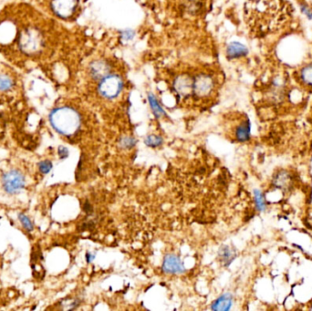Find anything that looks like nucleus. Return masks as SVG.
Returning a JSON list of instances; mask_svg holds the SVG:
<instances>
[{
    "instance_id": "obj_20",
    "label": "nucleus",
    "mask_w": 312,
    "mask_h": 311,
    "mask_svg": "<svg viewBox=\"0 0 312 311\" xmlns=\"http://www.w3.org/2000/svg\"><path fill=\"white\" fill-rule=\"evenodd\" d=\"M39 169L40 173H42L44 175H46L47 173H50L52 169V162L51 161H42L39 163Z\"/></svg>"
},
{
    "instance_id": "obj_5",
    "label": "nucleus",
    "mask_w": 312,
    "mask_h": 311,
    "mask_svg": "<svg viewBox=\"0 0 312 311\" xmlns=\"http://www.w3.org/2000/svg\"><path fill=\"white\" fill-rule=\"evenodd\" d=\"M293 79L300 89L312 93V62L299 67L293 73Z\"/></svg>"
},
{
    "instance_id": "obj_4",
    "label": "nucleus",
    "mask_w": 312,
    "mask_h": 311,
    "mask_svg": "<svg viewBox=\"0 0 312 311\" xmlns=\"http://www.w3.org/2000/svg\"><path fill=\"white\" fill-rule=\"evenodd\" d=\"M2 183L6 192L10 195H15L20 192L25 186V178L20 172L10 171L5 174L2 178Z\"/></svg>"
},
{
    "instance_id": "obj_6",
    "label": "nucleus",
    "mask_w": 312,
    "mask_h": 311,
    "mask_svg": "<svg viewBox=\"0 0 312 311\" xmlns=\"http://www.w3.org/2000/svg\"><path fill=\"white\" fill-rule=\"evenodd\" d=\"M214 89V80L207 74H199L193 82V93L198 97L209 95Z\"/></svg>"
},
{
    "instance_id": "obj_18",
    "label": "nucleus",
    "mask_w": 312,
    "mask_h": 311,
    "mask_svg": "<svg viewBox=\"0 0 312 311\" xmlns=\"http://www.w3.org/2000/svg\"><path fill=\"white\" fill-rule=\"evenodd\" d=\"M18 218H19V221L21 222L22 226H24V228L27 231L30 232V231L33 230V224H32V222L30 221V218H28L27 216H25L24 213H20L18 216Z\"/></svg>"
},
{
    "instance_id": "obj_3",
    "label": "nucleus",
    "mask_w": 312,
    "mask_h": 311,
    "mask_svg": "<svg viewBox=\"0 0 312 311\" xmlns=\"http://www.w3.org/2000/svg\"><path fill=\"white\" fill-rule=\"evenodd\" d=\"M123 86H124V81L120 76L109 74L100 81L99 92L104 98H116L123 90Z\"/></svg>"
},
{
    "instance_id": "obj_23",
    "label": "nucleus",
    "mask_w": 312,
    "mask_h": 311,
    "mask_svg": "<svg viewBox=\"0 0 312 311\" xmlns=\"http://www.w3.org/2000/svg\"><path fill=\"white\" fill-rule=\"evenodd\" d=\"M58 153H59V156H60V159H66L68 156V149L64 146H60Z\"/></svg>"
},
{
    "instance_id": "obj_16",
    "label": "nucleus",
    "mask_w": 312,
    "mask_h": 311,
    "mask_svg": "<svg viewBox=\"0 0 312 311\" xmlns=\"http://www.w3.org/2000/svg\"><path fill=\"white\" fill-rule=\"evenodd\" d=\"M148 101H149V104L150 106H151V109H152V111H154V115L156 116L157 118L165 114V112L163 111V108L160 105V103H158L157 99L154 97V95H153V94H149V95H148Z\"/></svg>"
},
{
    "instance_id": "obj_8",
    "label": "nucleus",
    "mask_w": 312,
    "mask_h": 311,
    "mask_svg": "<svg viewBox=\"0 0 312 311\" xmlns=\"http://www.w3.org/2000/svg\"><path fill=\"white\" fill-rule=\"evenodd\" d=\"M194 79L188 75H180L175 81V90L181 96H188L193 93Z\"/></svg>"
},
{
    "instance_id": "obj_7",
    "label": "nucleus",
    "mask_w": 312,
    "mask_h": 311,
    "mask_svg": "<svg viewBox=\"0 0 312 311\" xmlns=\"http://www.w3.org/2000/svg\"><path fill=\"white\" fill-rule=\"evenodd\" d=\"M163 270L167 274H183L185 268L178 256L169 254L163 259Z\"/></svg>"
},
{
    "instance_id": "obj_25",
    "label": "nucleus",
    "mask_w": 312,
    "mask_h": 311,
    "mask_svg": "<svg viewBox=\"0 0 312 311\" xmlns=\"http://www.w3.org/2000/svg\"><path fill=\"white\" fill-rule=\"evenodd\" d=\"M311 115H312V111H311Z\"/></svg>"
},
{
    "instance_id": "obj_17",
    "label": "nucleus",
    "mask_w": 312,
    "mask_h": 311,
    "mask_svg": "<svg viewBox=\"0 0 312 311\" xmlns=\"http://www.w3.org/2000/svg\"><path fill=\"white\" fill-rule=\"evenodd\" d=\"M163 138L158 135H154V134H151L146 137V140H145V143L149 147H158L160 145H163Z\"/></svg>"
},
{
    "instance_id": "obj_13",
    "label": "nucleus",
    "mask_w": 312,
    "mask_h": 311,
    "mask_svg": "<svg viewBox=\"0 0 312 311\" xmlns=\"http://www.w3.org/2000/svg\"><path fill=\"white\" fill-rule=\"evenodd\" d=\"M218 255H219V257H220V259L222 261L223 265L225 267H228L234 261L235 256H236L235 250L233 248H231L229 246H223V247H220V249L218 251Z\"/></svg>"
},
{
    "instance_id": "obj_14",
    "label": "nucleus",
    "mask_w": 312,
    "mask_h": 311,
    "mask_svg": "<svg viewBox=\"0 0 312 311\" xmlns=\"http://www.w3.org/2000/svg\"><path fill=\"white\" fill-rule=\"evenodd\" d=\"M274 185L276 187L281 188V189H287L291 183V175L286 172H280L279 174L276 175L275 179L273 180Z\"/></svg>"
},
{
    "instance_id": "obj_15",
    "label": "nucleus",
    "mask_w": 312,
    "mask_h": 311,
    "mask_svg": "<svg viewBox=\"0 0 312 311\" xmlns=\"http://www.w3.org/2000/svg\"><path fill=\"white\" fill-rule=\"evenodd\" d=\"M254 200H255V205L257 211L264 212L267 209V201L265 199L264 194L261 192L258 189L254 190Z\"/></svg>"
},
{
    "instance_id": "obj_1",
    "label": "nucleus",
    "mask_w": 312,
    "mask_h": 311,
    "mask_svg": "<svg viewBox=\"0 0 312 311\" xmlns=\"http://www.w3.org/2000/svg\"><path fill=\"white\" fill-rule=\"evenodd\" d=\"M50 122L55 131L64 135L73 136L82 125L80 113L71 107H57L50 114Z\"/></svg>"
},
{
    "instance_id": "obj_10",
    "label": "nucleus",
    "mask_w": 312,
    "mask_h": 311,
    "mask_svg": "<svg viewBox=\"0 0 312 311\" xmlns=\"http://www.w3.org/2000/svg\"><path fill=\"white\" fill-rule=\"evenodd\" d=\"M232 305H233V296L230 293H225L221 295L217 300H214L211 308L213 310L227 311L230 309Z\"/></svg>"
},
{
    "instance_id": "obj_19",
    "label": "nucleus",
    "mask_w": 312,
    "mask_h": 311,
    "mask_svg": "<svg viewBox=\"0 0 312 311\" xmlns=\"http://www.w3.org/2000/svg\"><path fill=\"white\" fill-rule=\"evenodd\" d=\"M60 305L63 306L62 309H73L80 305V301L78 299H65Z\"/></svg>"
},
{
    "instance_id": "obj_22",
    "label": "nucleus",
    "mask_w": 312,
    "mask_h": 311,
    "mask_svg": "<svg viewBox=\"0 0 312 311\" xmlns=\"http://www.w3.org/2000/svg\"><path fill=\"white\" fill-rule=\"evenodd\" d=\"M134 36H135V33L132 30H124L122 32V39H124V41L132 40Z\"/></svg>"
},
{
    "instance_id": "obj_11",
    "label": "nucleus",
    "mask_w": 312,
    "mask_h": 311,
    "mask_svg": "<svg viewBox=\"0 0 312 311\" xmlns=\"http://www.w3.org/2000/svg\"><path fill=\"white\" fill-rule=\"evenodd\" d=\"M248 49L243 44L239 42H232L228 45L227 49V58L236 59L248 54Z\"/></svg>"
},
{
    "instance_id": "obj_24",
    "label": "nucleus",
    "mask_w": 312,
    "mask_h": 311,
    "mask_svg": "<svg viewBox=\"0 0 312 311\" xmlns=\"http://www.w3.org/2000/svg\"><path fill=\"white\" fill-rule=\"evenodd\" d=\"M95 256L93 255H91L90 253H88L87 255H86V258H87V261L88 262H90V261H92V260L94 259Z\"/></svg>"
},
{
    "instance_id": "obj_9",
    "label": "nucleus",
    "mask_w": 312,
    "mask_h": 311,
    "mask_svg": "<svg viewBox=\"0 0 312 311\" xmlns=\"http://www.w3.org/2000/svg\"><path fill=\"white\" fill-rule=\"evenodd\" d=\"M90 73L95 80H103L110 74V66L103 60H96L90 64Z\"/></svg>"
},
{
    "instance_id": "obj_2",
    "label": "nucleus",
    "mask_w": 312,
    "mask_h": 311,
    "mask_svg": "<svg viewBox=\"0 0 312 311\" xmlns=\"http://www.w3.org/2000/svg\"><path fill=\"white\" fill-rule=\"evenodd\" d=\"M78 4L79 0H47L45 2L47 9L54 16L62 19L73 17L77 9Z\"/></svg>"
},
{
    "instance_id": "obj_21",
    "label": "nucleus",
    "mask_w": 312,
    "mask_h": 311,
    "mask_svg": "<svg viewBox=\"0 0 312 311\" xmlns=\"http://www.w3.org/2000/svg\"><path fill=\"white\" fill-rule=\"evenodd\" d=\"M136 143V140L132 137H125L122 141H121V145L122 147H124L125 149L127 148H132Z\"/></svg>"
},
{
    "instance_id": "obj_12",
    "label": "nucleus",
    "mask_w": 312,
    "mask_h": 311,
    "mask_svg": "<svg viewBox=\"0 0 312 311\" xmlns=\"http://www.w3.org/2000/svg\"><path fill=\"white\" fill-rule=\"evenodd\" d=\"M250 123L248 119H245L236 127L235 130V139L239 142L248 141L250 138Z\"/></svg>"
}]
</instances>
